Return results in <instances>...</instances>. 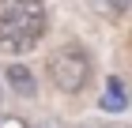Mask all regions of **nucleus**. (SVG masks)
I'll return each mask as SVG.
<instances>
[{
  "label": "nucleus",
  "instance_id": "obj_1",
  "mask_svg": "<svg viewBox=\"0 0 132 128\" xmlns=\"http://www.w3.org/2000/svg\"><path fill=\"white\" fill-rule=\"evenodd\" d=\"M49 79L61 94H79L91 83V57L79 45H61L49 57Z\"/></svg>",
  "mask_w": 132,
  "mask_h": 128
},
{
  "label": "nucleus",
  "instance_id": "obj_2",
  "mask_svg": "<svg viewBox=\"0 0 132 128\" xmlns=\"http://www.w3.org/2000/svg\"><path fill=\"white\" fill-rule=\"evenodd\" d=\"M45 23H49V15H45L42 0H0V30L42 38Z\"/></svg>",
  "mask_w": 132,
  "mask_h": 128
},
{
  "label": "nucleus",
  "instance_id": "obj_3",
  "mask_svg": "<svg viewBox=\"0 0 132 128\" xmlns=\"http://www.w3.org/2000/svg\"><path fill=\"white\" fill-rule=\"evenodd\" d=\"M4 83H8V90L19 94V98H34V94H38V75H34L27 64H19V60H11L8 68H4Z\"/></svg>",
  "mask_w": 132,
  "mask_h": 128
},
{
  "label": "nucleus",
  "instance_id": "obj_4",
  "mask_svg": "<svg viewBox=\"0 0 132 128\" xmlns=\"http://www.w3.org/2000/svg\"><path fill=\"white\" fill-rule=\"evenodd\" d=\"M98 106L106 109V113H125V109H128V98H125V87H121L117 75L106 79V94L98 98Z\"/></svg>",
  "mask_w": 132,
  "mask_h": 128
},
{
  "label": "nucleus",
  "instance_id": "obj_5",
  "mask_svg": "<svg viewBox=\"0 0 132 128\" xmlns=\"http://www.w3.org/2000/svg\"><path fill=\"white\" fill-rule=\"evenodd\" d=\"M42 38H30V34H11V30H0V49L11 53V57H19V53H30L38 49Z\"/></svg>",
  "mask_w": 132,
  "mask_h": 128
},
{
  "label": "nucleus",
  "instance_id": "obj_6",
  "mask_svg": "<svg viewBox=\"0 0 132 128\" xmlns=\"http://www.w3.org/2000/svg\"><path fill=\"white\" fill-rule=\"evenodd\" d=\"M87 4L98 11L102 19H121L125 11H128V4H132V0H87Z\"/></svg>",
  "mask_w": 132,
  "mask_h": 128
},
{
  "label": "nucleus",
  "instance_id": "obj_7",
  "mask_svg": "<svg viewBox=\"0 0 132 128\" xmlns=\"http://www.w3.org/2000/svg\"><path fill=\"white\" fill-rule=\"evenodd\" d=\"M0 128H27V121H23V117H4Z\"/></svg>",
  "mask_w": 132,
  "mask_h": 128
},
{
  "label": "nucleus",
  "instance_id": "obj_8",
  "mask_svg": "<svg viewBox=\"0 0 132 128\" xmlns=\"http://www.w3.org/2000/svg\"><path fill=\"white\" fill-rule=\"evenodd\" d=\"M27 128H57V124H27Z\"/></svg>",
  "mask_w": 132,
  "mask_h": 128
},
{
  "label": "nucleus",
  "instance_id": "obj_9",
  "mask_svg": "<svg viewBox=\"0 0 132 128\" xmlns=\"http://www.w3.org/2000/svg\"><path fill=\"white\" fill-rule=\"evenodd\" d=\"M91 128H117V124H91Z\"/></svg>",
  "mask_w": 132,
  "mask_h": 128
},
{
  "label": "nucleus",
  "instance_id": "obj_10",
  "mask_svg": "<svg viewBox=\"0 0 132 128\" xmlns=\"http://www.w3.org/2000/svg\"><path fill=\"white\" fill-rule=\"evenodd\" d=\"M0 102H4V83H0Z\"/></svg>",
  "mask_w": 132,
  "mask_h": 128
}]
</instances>
